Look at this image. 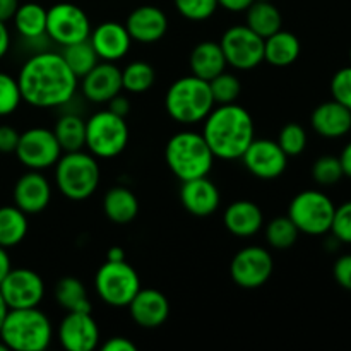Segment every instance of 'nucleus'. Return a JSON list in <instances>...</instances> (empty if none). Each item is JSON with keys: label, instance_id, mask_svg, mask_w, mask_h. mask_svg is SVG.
<instances>
[{"label": "nucleus", "instance_id": "obj_1", "mask_svg": "<svg viewBox=\"0 0 351 351\" xmlns=\"http://www.w3.org/2000/svg\"><path fill=\"white\" fill-rule=\"evenodd\" d=\"M17 82L23 101L27 105L58 108L74 98L79 79L65 64L60 51L41 50L24 62Z\"/></svg>", "mask_w": 351, "mask_h": 351}, {"label": "nucleus", "instance_id": "obj_2", "mask_svg": "<svg viewBox=\"0 0 351 351\" xmlns=\"http://www.w3.org/2000/svg\"><path fill=\"white\" fill-rule=\"evenodd\" d=\"M202 136L219 160H240L256 139L254 119L243 106L228 103L218 105L204 119Z\"/></svg>", "mask_w": 351, "mask_h": 351}, {"label": "nucleus", "instance_id": "obj_3", "mask_svg": "<svg viewBox=\"0 0 351 351\" xmlns=\"http://www.w3.org/2000/svg\"><path fill=\"white\" fill-rule=\"evenodd\" d=\"M53 329L38 307L9 308L0 328V339L14 351H43L50 346Z\"/></svg>", "mask_w": 351, "mask_h": 351}, {"label": "nucleus", "instance_id": "obj_4", "mask_svg": "<svg viewBox=\"0 0 351 351\" xmlns=\"http://www.w3.org/2000/svg\"><path fill=\"white\" fill-rule=\"evenodd\" d=\"M165 160L171 173L185 182L208 177L216 158L202 134L185 130L170 137L165 147Z\"/></svg>", "mask_w": 351, "mask_h": 351}, {"label": "nucleus", "instance_id": "obj_5", "mask_svg": "<svg viewBox=\"0 0 351 351\" xmlns=\"http://www.w3.org/2000/svg\"><path fill=\"white\" fill-rule=\"evenodd\" d=\"M215 106L209 82L195 75H185L171 82L165 96V108L170 119L184 125L204 122Z\"/></svg>", "mask_w": 351, "mask_h": 351}, {"label": "nucleus", "instance_id": "obj_6", "mask_svg": "<svg viewBox=\"0 0 351 351\" xmlns=\"http://www.w3.org/2000/svg\"><path fill=\"white\" fill-rule=\"evenodd\" d=\"M99 165L89 151H71L55 163V185L64 197L86 201L99 185Z\"/></svg>", "mask_w": 351, "mask_h": 351}, {"label": "nucleus", "instance_id": "obj_7", "mask_svg": "<svg viewBox=\"0 0 351 351\" xmlns=\"http://www.w3.org/2000/svg\"><path fill=\"white\" fill-rule=\"evenodd\" d=\"M129 144V125L123 117L101 110L86 120V149L96 158L110 160L123 153Z\"/></svg>", "mask_w": 351, "mask_h": 351}, {"label": "nucleus", "instance_id": "obj_8", "mask_svg": "<svg viewBox=\"0 0 351 351\" xmlns=\"http://www.w3.org/2000/svg\"><path fill=\"white\" fill-rule=\"evenodd\" d=\"M336 206L328 194L321 191H304L295 195L288 208V218L298 232L321 237L331 232Z\"/></svg>", "mask_w": 351, "mask_h": 351}, {"label": "nucleus", "instance_id": "obj_9", "mask_svg": "<svg viewBox=\"0 0 351 351\" xmlns=\"http://www.w3.org/2000/svg\"><path fill=\"white\" fill-rule=\"evenodd\" d=\"M95 290L110 307H127L141 290L139 274L125 261H106L95 276Z\"/></svg>", "mask_w": 351, "mask_h": 351}, {"label": "nucleus", "instance_id": "obj_10", "mask_svg": "<svg viewBox=\"0 0 351 351\" xmlns=\"http://www.w3.org/2000/svg\"><path fill=\"white\" fill-rule=\"evenodd\" d=\"M221 50L226 64L239 71H252L264 62V38L247 24L232 26L223 33Z\"/></svg>", "mask_w": 351, "mask_h": 351}, {"label": "nucleus", "instance_id": "obj_11", "mask_svg": "<svg viewBox=\"0 0 351 351\" xmlns=\"http://www.w3.org/2000/svg\"><path fill=\"white\" fill-rule=\"evenodd\" d=\"M91 23L84 10L71 2L55 3L47 9V36L60 47L88 40Z\"/></svg>", "mask_w": 351, "mask_h": 351}, {"label": "nucleus", "instance_id": "obj_12", "mask_svg": "<svg viewBox=\"0 0 351 351\" xmlns=\"http://www.w3.org/2000/svg\"><path fill=\"white\" fill-rule=\"evenodd\" d=\"M14 153L24 167L40 171L55 167L64 151L53 130L45 129V127H33L21 132L19 143Z\"/></svg>", "mask_w": 351, "mask_h": 351}, {"label": "nucleus", "instance_id": "obj_13", "mask_svg": "<svg viewBox=\"0 0 351 351\" xmlns=\"http://www.w3.org/2000/svg\"><path fill=\"white\" fill-rule=\"evenodd\" d=\"M274 271V261L269 250L259 245L240 249L230 263V276L233 283L245 290H256L269 281Z\"/></svg>", "mask_w": 351, "mask_h": 351}, {"label": "nucleus", "instance_id": "obj_14", "mask_svg": "<svg viewBox=\"0 0 351 351\" xmlns=\"http://www.w3.org/2000/svg\"><path fill=\"white\" fill-rule=\"evenodd\" d=\"M0 293L9 308L38 307L45 297V283L36 271L17 267L3 278Z\"/></svg>", "mask_w": 351, "mask_h": 351}, {"label": "nucleus", "instance_id": "obj_15", "mask_svg": "<svg viewBox=\"0 0 351 351\" xmlns=\"http://www.w3.org/2000/svg\"><path fill=\"white\" fill-rule=\"evenodd\" d=\"M247 170L261 180H274L281 177L288 167V156L276 141L254 139L242 154Z\"/></svg>", "mask_w": 351, "mask_h": 351}, {"label": "nucleus", "instance_id": "obj_16", "mask_svg": "<svg viewBox=\"0 0 351 351\" xmlns=\"http://www.w3.org/2000/svg\"><path fill=\"white\" fill-rule=\"evenodd\" d=\"M57 336L69 351H93L99 345V328L91 312H67L58 324Z\"/></svg>", "mask_w": 351, "mask_h": 351}, {"label": "nucleus", "instance_id": "obj_17", "mask_svg": "<svg viewBox=\"0 0 351 351\" xmlns=\"http://www.w3.org/2000/svg\"><path fill=\"white\" fill-rule=\"evenodd\" d=\"M81 91L91 103H108L122 91V71L115 62H98L81 77Z\"/></svg>", "mask_w": 351, "mask_h": 351}, {"label": "nucleus", "instance_id": "obj_18", "mask_svg": "<svg viewBox=\"0 0 351 351\" xmlns=\"http://www.w3.org/2000/svg\"><path fill=\"white\" fill-rule=\"evenodd\" d=\"M51 201V185L45 175L31 170L14 185V204L26 215H40Z\"/></svg>", "mask_w": 351, "mask_h": 351}, {"label": "nucleus", "instance_id": "obj_19", "mask_svg": "<svg viewBox=\"0 0 351 351\" xmlns=\"http://www.w3.org/2000/svg\"><path fill=\"white\" fill-rule=\"evenodd\" d=\"M127 307L132 321L144 329L161 328L170 315V302L165 293L154 288H141Z\"/></svg>", "mask_w": 351, "mask_h": 351}, {"label": "nucleus", "instance_id": "obj_20", "mask_svg": "<svg viewBox=\"0 0 351 351\" xmlns=\"http://www.w3.org/2000/svg\"><path fill=\"white\" fill-rule=\"evenodd\" d=\"M93 48L98 53L99 60L117 62L125 57L132 45L129 31L125 24H120L117 21H106L98 24L89 34Z\"/></svg>", "mask_w": 351, "mask_h": 351}, {"label": "nucleus", "instance_id": "obj_21", "mask_svg": "<svg viewBox=\"0 0 351 351\" xmlns=\"http://www.w3.org/2000/svg\"><path fill=\"white\" fill-rule=\"evenodd\" d=\"M180 202L189 215L195 218H208L219 208L221 195L208 177H199L182 182Z\"/></svg>", "mask_w": 351, "mask_h": 351}, {"label": "nucleus", "instance_id": "obj_22", "mask_svg": "<svg viewBox=\"0 0 351 351\" xmlns=\"http://www.w3.org/2000/svg\"><path fill=\"white\" fill-rule=\"evenodd\" d=\"M132 41L139 43H156L167 34L168 17L160 7L141 5L129 14L125 21Z\"/></svg>", "mask_w": 351, "mask_h": 351}, {"label": "nucleus", "instance_id": "obj_23", "mask_svg": "<svg viewBox=\"0 0 351 351\" xmlns=\"http://www.w3.org/2000/svg\"><path fill=\"white\" fill-rule=\"evenodd\" d=\"M311 125L315 134L326 139H339L351 130V110L341 103L324 101L311 115Z\"/></svg>", "mask_w": 351, "mask_h": 351}, {"label": "nucleus", "instance_id": "obj_24", "mask_svg": "<svg viewBox=\"0 0 351 351\" xmlns=\"http://www.w3.org/2000/svg\"><path fill=\"white\" fill-rule=\"evenodd\" d=\"M223 225L232 235L249 239L261 232L264 225V215L259 206L252 201H235L226 208L223 215Z\"/></svg>", "mask_w": 351, "mask_h": 351}, {"label": "nucleus", "instance_id": "obj_25", "mask_svg": "<svg viewBox=\"0 0 351 351\" xmlns=\"http://www.w3.org/2000/svg\"><path fill=\"white\" fill-rule=\"evenodd\" d=\"M189 64H191L192 75L204 79L208 82L218 74H221L228 65L221 50V45L216 43V41H201V43L195 45L194 50L191 51Z\"/></svg>", "mask_w": 351, "mask_h": 351}, {"label": "nucleus", "instance_id": "obj_26", "mask_svg": "<svg viewBox=\"0 0 351 351\" xmlns=\"http://www.w3.org/2000/svg\"><path fill=\"white\" fill-rule=\"evenodd\" d=\"M302 45L291 31L280 29L264 38V60L273 67H288L300 57Z\"/></svg>", "mask_w": 351, "mask_h": 351}, {"label": "nucleus", "instance_id": "obj_27", "mask_svg": "<svg viewBox=\"0 0 351 351\" xmlns=\"http://www.w3.org/2000/svg\"><path fill=\"white\" fill-rule=\"evenodd\" d=\"M103 213L112 223L127 225L139 215V201L130 189L117 185L103 197Z\"/></svg>", "mask_w": 351, "mask_h": 351}, {"label": "nucleus", "instance_id": "obj_28", "mask_svg": "<svg viewBox=\"0 0 351 351\" xmlns=\"http://www.w3.org/2000/svg\"><path fill=\"white\" fill-rule=\"evenodd\" d=\"M14 26L26 41H41L47 38V9L40 3L27 2L17 7L12 17Z\"/></svg>", "mask_w": 351, "mask_h": 351}, {"label": "nucleus", "instance_id": "obj_29", "mask_svg": "<svg viewBox=\"0 0 351 351\" xmlns=\"http://www.w3.org/2000/svg\"><path fill=\"white\" fill-rule=\"evenodd\" d=\"M55 300L67 312H91L93 305L89 300L84 283L74 276H64L55 285Z\"/></svg>", "mask_w": 351, "mask_h": 351}, {"label": "nucleus", "instance_id": "obj_30", "mask_svg": "<svg viewBox=\"0 0 351 351\" xmlns=\"http://www.w3.org/2000/svg\"><path fill=\"white\" fill-rule=\"evenodd\" d=\"M245 12L247 26L259 36L267 38L281 29L283 17L280 9L271 0H256Z\"/></svg>", "mask_w": 351, "mask_h": 351}, {"label": "nucleus", "instance_id": "obj_31", "mask_svg": "<svg viewBox=\"0 0 351 351\" xmlns=\"http://www.w3.org/2000/svg\"><path fill=\"white\" fill-rule=\"evenodd\" d=\"M53 134L64 153L81 151L86 147V120H82L77 113L62 115L55 123Z\"/></svg>", "mask_w": 351, "mask_h": 351}, {"label": "nucleus", "instance_id": "obj_32", "mask_svg": "<svg viewBox=\"0 0 351 351\" xmlns=\"http://www.w3.org/2000/svg\"><path fill=\"white\" fill-rule=\"evenodd\" d=\"M27 235V215L21 211L16 204L0 208V245H19Z\"/></svg>", "mask_w": 351, "mask_h": 351}, {"label": "nucleus", "instance_id": "obj_33", "mask_svg": "<svg viewBox=\"0 0 351 351\" xmlns=\"http://www.w3.org/2000/svg\"><path fill=\"white\" fill-rule=\"evenodd\" d=\"M62 57H64L65 64L69 65L72 72L77 75V79H81L82 75L88 74L93 67L99 62L98 53L93 48L91 41L82 40L77 43L67 45V47H62Z\"/></svg>", "mask_w": 351, "mask_h": 351}, {"label": "nucleus", "instance_id": "obj_34", "mask_svg": "<svg viewBox=\"0 0 351 351\" xmlns=\"http://www.w3.org/2000/svg\"><path fill=\"white\" fill-rule=\"evenodd\" d=\"M154 81H156V72L153 65L144 60L130 62L122 69V89L134 95H143L149 91Z\"/></svg>", "mask_w": 351, "mask_h": 351}, {"label": "nucleus", "instance_id": "obj_35", "mask_svg": "<svg viewBox=\"0 0 351 351\" xmlns=\"http://www.w3.org/2000/svg\"><path fill=\"white\" fill-rule=\"evenodd\" d=\"M266 242L269 243L273 249L278 250H285L290 249L297 243L298 235V228L295 226V223L291 221L288 216H278V218L271 219L269 223L266 225Z\"/></svg>", "mask_w": 351, "mask_h": 351}, {"label": "nucleus", "instance_id": "obj_36", "mask_svg": "<svg viewBox=\"0 0 351 351\" xmlns=\"http://www.w3.org/2000/svg\"><path fill=\"white\" fill-rule=\"evenodd\" d=\"M209 89H211L213 99H215L216 105H228V103H235L237 98L240 96L242 82L237 75L223 71L221 74H218L209 81Z\"/></svg>", "mask_w": 351, "mask_h": 351}, {"label": "nucleus", "instance_id": "obj_37", "mask_svg": "<svg viewBox=\"0 0 351 351\" xmlns=\"http://www.w3.org/2000/svg\"><path fill=\"white\" fill-rule=\"evenodd\" d=\"M343 177H345V173H343L339 156L324 154V156L317 158L312 165V178H314L315 184L322 185V187L336 185Z\"/></svg>", "mask_w": 351, "mask_h": 351}, {"label": "nucleus", "instance_id": "obj_38", "mask_svg": "<svg viewBox=\"0 0 351 351\" xmlns=\"http://www.w3.org/2000/svg\"><path fill=\"white\" fill-rule=\"evenodd\" d=\"M307 132L300 123H287L283 129L280 130L276 143L280 144L281 149L285 151L288 158L298 156L307 147Z\"/></svg>", "mask_w": 351, "mask_h": 351}, {"label": "nucleus", "instance_id": "obj_39", "mask_svg": "<svg viewBox=\"0 0 351 351\" xmlns=\"http://www.w3.org/2000/svg\"><path fill=\"white\" fill-rule=\"evenodd\" d=\"M23 96H21L17 77L0 72V117H7L19 108Z\"/></svg>", "mask_w": 351, "mask_h": 351}, {"label": "nucleus", "instance_id": "obj_40", "mask_svg": "<svg viewBox=\"0 0 351 351\" xmlns=\"http://www.w3.org/2000/svg\"><path fill=\"white\" fill-rule=\"evenodd\" d=\"M175 9L189 21H206L218 9V0H173Z\"/></svg>", "mask_w": 351, "mask_h": 351}, {"label": "nucleus", "instance_id": "obj_41", "mask_svg": "<svg viewBox=\"0 0 351 351\" xmlns=\"http://www.w3.org/2000/svg\"><path fill=\"white\" fill-rule=\"evenodd\" d=\"M329 233L335 235L341 243H351V201L343 202L336 208Z\"/></svg>", "mask_w": 351, "mask_h": 351}, {"label": "nucleus", "instance_id": "obj_42", "mask_svg": "<svg viewBox=\"0 0 351 351\" xmlns=\"http://www.w3.org/2000/svg\"><path fill=\"white\" fill-rule=\"evenodd\" d=\"M332 99L351 110V64L343 67L331 79Z\"/></svg>", "mask_w": 351, "mask_h": 351}, {"label": "nucleus", "instance_id": "obj_43", "mask_svg": "<svg viewBox=\"0 0 351 351\" xmlns=\"http://www.w3.org/2000/svg\"><path fill=\"white\" fill-rule=\"evenodd\" d=\"M332 276L339 287L351 291V254L336 259L335 266H332Z\"/></svg>", "mask_w": 351, "mask_h": 351}, {"label": "nucleus", "instance_id": "obj_44", "mask_svg": "<svg viewBox=\"0 0 351 351\" xmlns=\"http://www.w3.org/2000/svg\"><path fill=\"white\" fill-rule=\"evenodd\" d=\"M21 132H17L12 125H0V153H14L19 143Z\"/></svg>", "mask_w": 351, "mask_h": 351}, {"label": "nucleus", "instance_id": "obj_45", "mask_svg": "<svg viewBox=\"0 0 351 351\" xmlns=\"http://www.w3.org/2000/svg\"><path fill=\"white\" fill-rule=\"evenodd\" d=\"M103 351H136L137 346L130 341L129 338H123V336H113L110 338L105 345L101 346Z\"/></svg>", "mask_w": 351, "mask_h": 351}, {"label": "nucleus", "instance_id": "obj_46", "mask_svg": "<svg viewBox=\"0 0 351 351\" xmlns=\"http://www.w3.org/2000/svg\"><path fill=\"white\" fill-rule=\"evenodd\" d=\"M108 110L115 113V115L123 117V119H125V117L130 113V101L125 98V96L119 93V95L113 96V98L108 101Z\"/></svg>", "mask_w": 351, "mask_h": 351}, {"label": "nucleus", "instance_id": "obj_47", "mask_svg": "<svg viewBox=\"0 0 351 351\" xmlns=\"http://www.w3.org/2000/svg\"><path fill=\"white\" fill-rule=\"evenodd\" d=\"M256 0H218V5L223 9L230 10V12H243L249 9Z\"/></svg>", "mask_w": 351, "mask_h": 351}, {"label": "nucleus", "instance_id": "obj_48", "mask_svg": "<svg viewBox=\"0 0 351 351\" xmlns=\"http://www.w3.org/2000/svg\"><path fill=\"white\" fill-rule=\"evenodd\" d=\"M19 5V0H0V21L7 23L12 19Z\"/></svg>", "mask_w": 351, "mask_h": 351}, {"label": "nucleus", "instance_id": "obj_49", "mask_svg": "<svg viewBox=\"0 0 351 351\" xmlns=\"http://www.w3.org/2000/svg\"><path fill=\"white\" fill-rule=\"evenodd\" d=\"M10 48V33L7 29V24L0 21V58L5 57Z\"/></svg>", "mask_w": 351, "mask_h": 351}, {"label": "nucleus", "instance_id": "obj_50", "mask_svg": "<svg viewBox=\"0 0 351 351\" xmlns=\"http://www.w3.org/2000/svg\"><path fill=\"white\" fill-rule=\"evenodd\" d=\"M10 269H12V264H10L9 254H7L5 247L0 245V283H2L3 278L9 274Z\"/></svg>", "mask_w": 351, "mask_h": 351}, {"label": "nucleus", "instance_id": "obj_51", "mask_svg": "<svg viewBox=\"0 0 351 351\" xmlns=\"http://www.w3.org/2000/svg\"><path fill=\"white\" fill-rule=\"evenodd\" d=\"M339 161H341L343 173H345V177L351 178V141L346 144L345 149L341 151V154H339Z\"/></svg>", "mask_w": 351, "mask_h": 351}, {"label": "nucleus", "instance_id": "obj_52", "mask_svg": "<svg viewBox=\"0 0 351 351\" xmlns=\"http://www.w3.org/2000/svg\"><path fill=\"white\" fill-rule=\"evenodd\" d=\"M106 261H125V254H123V249H120V247H112V249H108V254H106Z\"/></svg>", "mask_w": 351, "mask_h": 351}, {"label": "nucleus", "instance_id": "obj_53", "mask_svg": "<svg viewBox=\"0 0 351 351\" xmlns=\"http://www.w3.org/2000/svg\"><path fill=\"white\" fill-rule=\"evenodd\" d=\"M7 312H9V307H7L5 300H3L2 293H0V328H2L3 321H5V315H7Z\"/></svg>", "mask_w": 351, "mask_h": 351}, {"label": "nucleus", "instance_id": "obj_54", "mask_svg": "<svg viewBox=\"0 0 351 351\" xmlns=\"http://www.w3.org/2000/svg\"><path fill=\"white\" fill-rule=\"evenodd\" d=\"M7 350H9L7 348V345L2 341V339H0V351H7Z\"/></svg>", "mask_w": 351, "mask_h": 351}, {"label": "nucleus", "instance_id": "obj_55", "mask_svg": "<svg viewBox=\"0 0 351 351\" xmlns=\"http://www.w3.org/2000/svg\"><path fill=\"white\" fill-rule=\"evenodd\" d=\"M350 62H351V48H350Z\"/></svg>", "mask_w": 351, "mask_h": 351}]
</instances>
